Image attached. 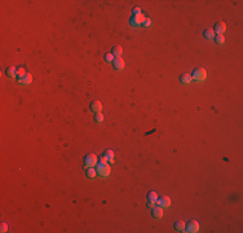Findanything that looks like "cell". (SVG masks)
I'll return each mask as SVG.
<instances>
[{"label":"cell","instance_id":"28","mask_svg":"<svg viewBox=\"0 0 243 233\" xmlns=\"http://www.w3.org/2000/svg\"><path fill=\"white\" fill-rule=\"evenodd\" d=\"M157 206V201H149L148 202V208H154Z\"/></svg>","mask_w":243,"mask_h":233},{"label":"cell","instance_id":"1","mask_svg":"<svg viewBox=\"0 0 243 233\" xmlns=\"http://www.w3.org/2000/svg\"><path fill=\"white\" fill-rule=\"evenodd\" d=\"M207 78V70L203 67H197L194 69L193 74H191V79H194L195 82H203Z\"/></svg>","mask_w":243,"mask_h":233},{"label":"cell","instance_id":"26","mask_svg":"<svg viewBox=\"0 0 243 233\" xmlns=\"http://www.w3.org/2000/svg\"><path fill=\"white\" fill-rule=\"evenodd\" d=\"M150 25H151V20H150V18H146L145 21H144V23H142L144 27H149Z\"/></svg>","mask_w":243,"mask_h":233},{"label":"cell","instance_id":"13","mask_svg":"<svg viewBox=\"0 0 243 233\" xmlns=\"http://www.w3.org/2000/svg\"><path fill=\"white\" fill-rule=\"evenodd\" d=\"M185 227H186V224H185L184 220H177L175 223V229L177 232H185Z\"/></svg>","mask_w":243,"mask_h":233},{"label":"cell","instance_id":"25","mask_svg":"<svg viewBox=\"0 0 243 233\" xmlns=\"http://www.w3.org/2000/svg\"><path fill=\"white\" fill-rule=\"evenodd\" d=\"M132 13H133V16H139V14H141V9L139 7H134L133 9H132Z\"/></svg>","mask_w":243,"mask_h":233},{"label":"cell","instance_id":"14","mask_svg":"<svg viewBox=\"0 0 243 233\" xmlns=\"http://www.w3.org/2000/svg\"><path fill=\"white\" fill-rule=\"evenodd\" d=\"M191 75L190 74H182L181 76H180V82L182 83V84H189V83H191Z\"/></svg>","mask_w":243,"mask_h":233},{"label":"cell","instance_id":"27","mask_svg":"<svg viewBox=\"0 0 243 233\" xmlns=\"http://www.w3.org/2000/svg\"><path fill=\"white\" fill-rule=\"evenodd\" d=\"M98 163H100V165H105V163H107V158L105 157V155H102V157L98 159Z\"/></svg>","mask_w":243,"mask_h":233},{"label":"cell","instance_id":"20","mask_svg":"<svg viewBox=\"0 0 243 233\" xmlns=\"http://www.w3.org/2000/svg\"><path fill=\"white\" fill-rule=\"evenodd\" d=\"M215 41H216L217 44H224V41H225V36H224V35H221V34L215 35Z\"/></svg>","mask_w":243,"mask_h":233},{"label":"cell","instance_id":"6","mask_svg":"<svg viewBox=\"0 0 243 233\" xmlns=\"http://www.w3.org/2000/svg\"><path fill=\"white\" fill-rule=\"evenodd\" d=\"M157 205L160 206V207H163V208L169 207V206H171V198L168 196H162L160 198L157 199Z\"/></svg>","mask_w":243,"mask_h":233},{"label":"cell","instance_id":"23","mask_svg":"<svg viewBox=\"0 0 243 233\" xmlns=\"http://www.w3.org/2000/svg\"><path fill=\"white\" fill-rule=\"evenodd\" d=\"M114 58H115V57H114V55H113L111 52H109V53H106V55H105V61H106V62H113Z\"/></svg>","mask_w":243,"mask_h":233},{"label":"cell","instance_id":"9","mask_svg":"<svg viewBox=\"0 0 243 233\" xmlns=\"http://www.w3.org/2000/svg\"><path fill=\"white\" fill-rule=\"evenodd\" d=\"M151 215H153V218H155V219H160V218H163V207H160V206H155L154 208H151Z\"/></svg>","mask_w":243,"mask_h":233},{"label":"cell","instance_id":"5","mask_svg":"<svg viewBox=\"0 0 243 233\" xmlns=\"http://www.w3.org/2000/svg\"><path fill=\"white\" fill-rule=\"evenodd\" d=\"M185 232H189V233H197L199 232V224H198L197 220H190L186 227H185Z\"/></svg>","mask_w":243,"mask_h":233},{"label":"cell","instance_id":"22","mask_svg":"<svg viewBox=\"0 0 243 233\" xmlns=\"http://www.w3.org/2000/svg\"><path fill=\"white\" fill-rule=\"evenodd\" d=\"M26 74H27V73H26V70L23 67H18V69H17V76H18V78H23Z\"/></svg>","mask_w":243,"mask_h":233},{"label":"cell","instance_id":"8","mask_svg":"<svg viewBox=\"0 0 243 233\" xmlns=\"http://www.w3.org/2000/svg\"><path fill=\"white\" fill-rule=\"evenodd\" d=\"M89 107H91V110L93 113H102V104L100 102V101H92L91 102V105H89Z\"/></svg>","mask_w":243,"mask_h":233},{"label":"cell","instance_id":"10","mask_svg":"<svg viewBox=\"0 0 243 233\" xmlns=\"http://www.w3.org/2000/svg\"><path fill=\"white\" fill-rule=\"evenodd\" d=\"M214 31L216 32V34H221V35H223L224 32L226 31V25H225L224 22H218V23H216Z\"/></svg>","mask_w":243,"mask_h":233},{"label":"cell","instance_id":"18","mask_svg":"<svg viewBox=\"0 0 243 233\" xmlns=\"http://www.w3.org/2000/svg\"><path fill=\"white\" fill-rule=\"evenodd\" d=\"M32 83V75L30 73H27L25 76H23V86H29Z\"/></svg>","mask_w":243,"mask_h":233},{"label":"cell","instance_id":"19","mask_svg":"<svg viewBox=\"0 0 243 233\" xmlns=\"http://www.w3.org/2000/svg\"><path fill=\"white\" fill-rule=\"evenodd\" d=\"M148 199L149 201H157L158 199V194L154 192V190H150L148 193Z\"/></svg>","mask_w":243,"mask_h":233},{"label":"cell","instance_id":"3","mask_svg":"<svg viewBox=\"0 0 243 233\" xmlns=\"http://www.w3.org/2000/svg\"><path fill=\"white\" fill-rule=\"evenodd\" d=\"M98 163V158L96 157L93 153H89L84 157V167L88 168V167H95Z\"/></svg>","mask_w":243,"mask_h":233},{"label":"cell","instance_id":"2","mask_svg":"<svg viewBox=\"0 0 243 233\" xmlns=\"http://www.w3.org/2000/svg\"><path fill=\"white\" fill-rule=\"evenodd\" d=\"M96 171H97V175L101 176V178H107L110 175V172H111V167L107 165V163H105V165H100L98 163Z\"/></svg>","mask_w":243,"mask_h":233},{"label":"cell","instance_id":"17","mask_svg":"<svg viewBox=\"0 0 243 233\" xmlns=\"http://www.w3.org/2000/svg\"><path fill=\"white\" fill-rule=\"evenodd\" d=\"M105 157L107 158V161H109L110 163H114V152L111 149H107V150H105Z\"/></svg>","mask_w":243,"mask_h":233},{"label":"cell","instance_id":"7","mask_svg":"<svg viewBox=\"0 0 243 233\" xmlns=\"http://www.w3.org/2000/svg\"><path fill=\"white\" fill-rule=\"evenodd\" d=\"M113 66H114L115 70H123L124 66H125V62L122 57H115L114 61H113Z\"/></svg>","mask_w":243,"mask_h":233},{"label":"cell","instance_id":"21","mask_svg":"<svg viewBox=\"0 0 243 233\" xmlns=\"http://www.w3.org/2000/svg\"><path fill=\"white\" fill-rule=\"evenodd\" d=\"M95 121L97 122V123H102V122H104V114H102V113H96Z\"/></svg>","mask_w":243,"mask_h":233},{"label":"cell","instance_id":"12","mask_svg":"<svg viewBox=\"0 0 243 233\" xmlns=\"http://www.w3.org/2000/svg\"><path fill=\"white\" fill-rule=\"evenodd\" d=\"M85 175L88 179H95L97 176V171L93 167H88V168H85Z\"/></svg>","mask_w":243,"mask_h":233},{"label":"cell","instance_id":"16","mask_svg":"<svg viewBox=\"0 0 243 233\" xmlns=\"http://www.w3.org/2000/svg\"><path fill=\"white\" fill-rule=\"evenodd\" d=\"M113 55H114V57H122V53H123V48L120 46H115L113 48Z\"/></svg>","mask_w":243,"mask_h":233},{"label":"cell","instance_id":"15","mask_svg":"<svg viewBox=\"0 0 243 233\" xmlns=\"http://www.w3.org/2000/svg\"><path fill=\"white\" fill-rule=\"evenodd\" d=\"M203 35H204L206 39H208V40H212V39H215V31L212 29H207L203 31Z\"/></svg>","mask_w":243,"mask_h":233},{"label":"cell","instance_id":"29","mask_svg":"<svg viewBox=\"0 0 243 233\" xmlns=\"http://www.w3.org/2000/svg\"><path fill=\"white\" fill-rule=\"evenodd\" d=\"M17 82L20 83V84H23V78H18V80Z\"/></svg>","mask_w":243,"mask_h":233},{"label":"cell","instance_id":"4","mask_svg":"<svg viewBox=\"0 0 243 233\" xmlns=\"http://www.w3.org/2000/svg\"><path fill=\"white\" fill-rule=\"evenodd\" d=\"M145 20H146V17L141 13V14H139V16H132L131 20H130V23H131V26H133V27H140V26H142V23H144Z\"/></svg>","mask_w":243,"mask_h":233},{"label":"cell","instance_id":"11","mask_svg":"<svg viewBox=\"0 0 243 233\" xmlns=\"http://www.w3.org/2000/svg\"><path fill=\"white\" fill-rule=\"evenodd\" d=\"M5 74H7V76L8 78H16L17 76V69L14 67V66H9V67H7V70H5Z\"/></svg>","mask_w":243,"mask_h":233},{"label":"cell","instance_id":"24","mask_svg":"<svg viewBox=\"0 0 243 233\" xmlns=\"http://www.w3.org/2000/svg\"><path fill=\"white\" fill-rule=\"evenodd\" d=\"M0 231H1L3 233L8 232V224H7V223H1V227H0Z\"/></svg>","mask_w":243,"mask_h":233}]
</instances>
